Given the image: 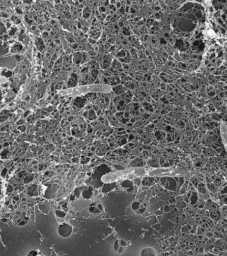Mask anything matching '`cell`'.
<instances>
[{
  "label": "cell",
  "mask_w": 227,
  "mask_h": 256,
  "mask_svg": "<svg viewBox=\"0 0 227 256\" xmlns=\"http://www.w3.org/2000/svg\"><path fill=\"white\" fill-rule=\"evenodd\" d=\"M111 88L107 85H91L78 86L73 88L60 91L62 95L76 96L86 93L88 92H108L111 91Z\"/></svg>",
  "instance_id": "1"
}]
</instances>
